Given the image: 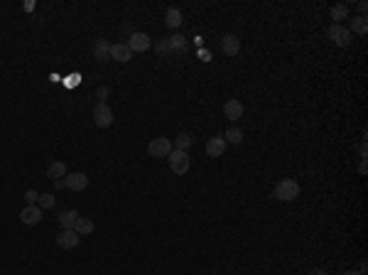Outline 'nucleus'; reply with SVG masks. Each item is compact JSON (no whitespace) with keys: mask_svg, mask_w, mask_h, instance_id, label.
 <instances>
[{"mask_svg":"<svg viewBox=\"0 0 368 275\" xmlns=\"http://www.w3.org/2000/svg\"><path fill=\"white\" fill-rule=\"evenodd\" d=\"M275 197L280 201H295V199L300 197V185L295 179H280L278 185H275Z\"/></svg>","mask_w":368,"mask_h":275,"instance_id":"f257e3e1","label":"nucleus"},{"mask_svg":"<svg viewBox=\"0 0 368 275\" xmlns=\"http://www.w3.org/2000/svg\"><path fill=\"white\" fill-rule=\"evenodd\" d=\"M169 160V170L175 172V175H187L189 172V153H184V150H175L172 148V153L167 155Z\"/></svg>","mask_w":368,"mask_h":275,"instance_id":"f03ea898","label":"nucleus"},{"mask_svg":"<svg viewBox=\"0 0 368 275\" xmlns=\"http://www.w3.org/2000/svg\"><path fill=\"white\" fill-rule=\"evenodd\" d=\"M172 148L175 145L169 143V138H152L150 145H147V155L150 157H167L172 153Z\"/></svg>","mask_w":368,"mask_h":275,"instance_id":"7ed1b4c3","label":"nucleus"},{"mask_svg":"<svg viewBox=\"0 0 368 275\" xmlns=\"http://www.w3.org/2000/svg\"><path fill=\"white\" fill-rule=\"evenodd\" d=\"M93 123L99 125V128H108L113 123V108L108 103H96V108H93Z\"/></svg>","mask_w":368,"mask_h":275,"instance_id":"20e7f679","label":"nucleus"},{"mask_svg":"<svg viewBox=\"0 0 368 275\" xmlns=\"http://www.w3.org/2000/svg\"><path fill=\"white\" fill-rule=\"evenodd\" d=\"M79 239H81V236H79L74 229H62L59 236H56V246L64 248V251H71V248H76L79 246Z\"/></svg>","mask_w":368,"mask_h":275,"instance_id":"39448f33","label":"nucleus"},{"mask_svg":"<svg viewBox=\"0 0 368 275\" xmlns=\"http://www.w3.org/2000/svg\"><path fill=\"white\" fill-rule=\"evenodd\" d=\"M351 37H354V34L348 32L344 25H332V27H329V40H332L336 47H346V44L351 42Z\"/></svg>","mask_w":368,"mask_h":275,"instance_id":"423d86ee","label":"nucleus"},{"mask_svg":"<svg viewBox=\"0 0 368 275\" xmlns=\"http://www.w3.org/2000/svg\"><path fill=\"white\" fill-rule=\"evenodd\" d=\"M125 44H128V49L135 54V52H147L152 42H150V37H147L145 32H133L130 34V40H128Z\"/></svg>","mask_w":368,"mask_h":275,"instance_id":"0eeeda50","label":"nucleus"},{"mask_svg":"<svg viewBox=\"0 0 368 275\" xmlns=\"http://www.w3.org/2000/svg\"><path fill=\"white\" fill-rule=\"evenodd\" d=\"M64 187L71 189V192H84L89 187V177L84 172H74V175H67L64 177Z\"/></svg>","mask_w":368,"mask_h":275,"instance_id":"6e6552de","label":"nucleus"},{"mask_svg":"<svg viewBox=\"0 0 368 275\" xmlns=\"http://www.w3.org/2000/svg\"><path fill=\"white\" fill-rule=\"evenodd\" d=\"M221 52L226 57H236L241 52V40L236 34H223L221 37Z\"/></svg>","mask_w":368,"mask_h":275,"instance_id":"1a4fd4ad","label":"nucleus"},{"mask_svg":"<svg viewBox=\"0 0 368 275\" xmlns=\"http://www.w3.org/2000/svg\"><path fill=\"white\" fill-rule=\"evenodd\" d=\"M223 116H226L228 121H238V118L243 116V103L238 99H228L223 103Z\"/></svg>","mask_w":368,"mask_h":275,"instance_id":"9d476101","label":"nucleus"},{"mask_svg":"<svg viewBox=\"0 0 368 275\" xmlns=\"http://www.w3.org/2000/svg\"><path fill=\"white\" fill-rule=\"evenodd\" d=\"M20 221H23L25 226L40 224V221H42V209H40V207H25V209L20 211Z\"/></svg>","mask_w":368,"mask_h":275,"instance_id":"9b49d317","label":"nucleus"},{"mask_svg":"<svg viewBox=\"0 0 368 275\" xmlns=\"http://www.w3.org/2000/svg\"><path fill=\"white\" fill-rule=\"evenodd\" d=\"M111 59H115V62H130V59H133V52L128 49L125 42L111 44Z\"/></svg>","mask_w":368,"mask_h":275,"instance_id":"f8f14e48","label":"nucleus"},{"mask_svg":"<svg viewBox=\"0 0 368 275\" xmlns=\"http://www.w3.org/2000/svg\"><path fill=\"white\" fill-rule=\"evenodd\" d=\"M93 54H96L99 62H111V42H108V40H96Z\"/></svg>","mask_w":368,"mask_h":275,"instance_id":"ddd939ff","label":"nucleus"},{"mask_svg":"<svg viewBox=\"0 0 368 275\" xmlns=\"http://www.w3.org/2000/svg\"><path fill=\"white\" fill-rule=\"evenodd\" d=\"M47 177H49L52 182H56V179H64V177H67V165H64L62 160H54L52 165L47 167Z\"/></svg>","mask_w":368,"mask_h":275,"instance_id":"4468645a","label":"nucleus"},{"mask_svg":"<svg viewBox=\"0 0 368 275\" xmlns=\"http://www.w3.org/2000/svg\"><path fill=\"white\" fill-rule=\"evenodd\" d=\"M223 150H226V140H223V138H219V135H216V138H211V140L206 143V155H209V157H221Z\"/></svg>","mask_w":368,"mask_h":275,"instance_id":"2eb2a0df","label":"nucleus"},{"mask_svg":"<svg viewBox=\"0 0 368 275\" xmlns=\"http://www.w3.org/2000/svg\"><path fill=\"white\" fill-rule=\"evenodd\" d=\"M76 219H79L76 209H67V211H62V214L56 216V221H59V226H62V229H74Z\"/></svg>","mask_w":368,"mask_h":275,"instance_id":"dca6fc26","label":"nucleus"},{"mask_svg":"<svg viewBox=\"0 0 368 275\" xmlns=\"http://www.w3.org/2000/svg\"><path fill=\"white\" fill-rule=\"evenodd\" d=\"M351 34H366L368 32V17L366 15H358V17H354L351 20V25L346 27Z\"/></svg>","mask_w":368,"mask_h":275,"instance_id":"f3484780","label":"nucleus"},{"mask_svg":"<svg viewBox=\"0 0 368 275\" xmlns=\"http://www.w3.org/2000/svg\"><path fill=\"white\" fill-rule=\"evenodd\" d=\"M93 229H96V224L91 219H86V216H79L76 224H74V231H76L79 236H89V233H93Z\"/></svg>","mask_w":368,"mask_h":275,"instance_id":"a211bd4d","label":"nucleus"},{"mask_svg":"<svg viewBox=\"0 0 368 275\" xmlns=\"http://www.w3.org/2000/svg\"><path fill=\"white\" fill-rule=\"evenodd\" d=\"M329 15H332V25H341V20H346V15H348V5L346 3H339V5H334L332 10H329Z\"/></svg>","mask_w":368,"mask_h":275,"instance_id":"6ab92c4d","label":"nucleus"},{"mask_svg":"<svg viewBox=\"0 0 368 275\" xmlns=\"http://www.w3.org/2000/svg\"><path fill=\"white\" fill-rule=\"evenodd\" d=\"M165 22H167V27L177 30L179 25H182V10H177V8H167V12H165Z\"/></svg>","mask_w":368,"mask_h":275,"instance_id":"aec40b11","label":"nucleus"},{"mask_svg":"<svg viewBox=\"0 0 368 275\" xmlns=\"http://www.w3.org/2000/svg\"><path fill=\"white\" fill-rule=\"evenodd\" d=\"M169 40V49H172V54H184V49H187V40L182 37V34H175V37H167Z\"/></svg>","mask_w":368,"mask_h":275,"instance_id":"412c9836","label":"nucleus"},{"mask_svg":"<svg viewBox=\"0 0 368 275\" xmlns=\"http://www.w3.org/2000/svg\"><path fill=\"white\" fill-rule=\"evenodd\" d=\"M191 145H194V138H191V133H179L177 135V143H175V150H189Z\"/></svg>","mask_w":368,"mask_h":275,"instance_id":"4be33fe9","label":"nucleus"},{"mask_svg":"<svg viewBox=\"0 0 368 275\" xmlns=\"http://www.w3.org/2000/svg\"><path fill=\"white\" fill-rule=\"evenodd\" d=\"M223 140H226V143L238 145L241 140H243V131H241V128H228V131L223 133Z\"/></svg>","mask_w":368,"mask_h":275,"instance_id":"5701e85b","label":"nucleus"},{"mask_svg":"<svg viewBox=\"0 0 368 275\" xmlns=\"http://www.w3.org/2000/svg\"><path fill=\"white\" fill-rule=\"evenodd\" d=\"M54 204H56L54 194H40V201H37V207H40V209H52Z\"/></svg>","mask_w":368,"mask_h":275,"instance_id":"b1692460","label":"nucleus"},{"mask_svg":"<svg viewBox=\"0 0 368 275\" xmlns=\"http://www.w3.org/2000/svg\"><path fill=\"white\" fill-rule=\"evenodd\" d=\"M157 54H162V57H169L172 54V49H169V40L165 37V40H157Z\"/></svg>","mask_w":368,"mask_h":275,"instance_id":"393cba45","label":"nucleus"},{"mask_svg":"<svg viewBox=\"0 0 368 275\" xmlns=\"http://www.w3.org/2000/svg\"><path fill=\"white\" fill-rule=\"evenodd\" d=\"M25 201H27V207H37V201H40V194H37L34 189H27V192H25Z\"/></svg>","mask_w":368,"mask_h":275,"instance_id":"a878e982","label":"nucleus"},{"mask_svg":"<svg viewBox=\"0 0 368 275\" xmlns=\"http://www.w3.org/2000/svg\"><path fill=\"white\" fill-rule=\"evenodd\" d=\"M108 86H99V99H101V103H106V99H108Z\"/></svg>","mask_w":368,"mask_h":275,"instance_id":"bb28decb","label":"nucleus"},{"mask_svg":"<svg viewBox=\"0 0 368 275\" xmlns=\"http://www.w3.org/2000/svg\"><path fill=\"white\" fill-rule=\"evenodd\" d=\"M356 8H358V12H361V15H366V10H368V3H366V0H361V3L356 5Z\"/></svg>","mask_w":368,"mask_h":275,"instance_id":"cd10ccee","label":"nucleus"},{"mask_svg":"<svg viewBox=\"0 0 368 275\" xmlns=\"http://www.w3.org/2000/svg\"><path fill=\"white\" fill-rule=\"evenodd\" d=\"M358 155H361V157H366V140L358 145Z\"/></svg>","mask_w":368,"mask_h":275,"instance_id":"c85d7f7f","label":"nucleus"},{"mask_svg":"<svg viewBox=\"0 0 368 275\" xmlns=\"http://www.w3.org/2000/svg\"><path fill=\"white\" fill-rule=\"evenodd\" d=\"M309 275H324V270H319V268H317V270H312Z\"/></svg>","mask_w":368,"mask_h":275,"instance_id":"c756f323","label":"nucleus"},{"mask_svg":"<svg viewBox=\"0 0 368 275\" xmlns=\"http://www.w3.org/2000/svg\"><path fill=\"white\" fill-rule=\"evenodd\" d=\"M344 275H358V273H344Z\"/></svg>","mask_w":368,"mask_h":275,"instance_id":"7c9ffc66","label":"nucleus"}]
</instances>
